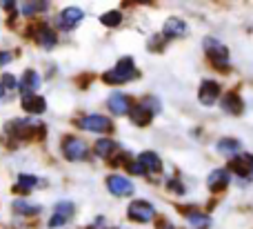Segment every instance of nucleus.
<instances>
[{
    "instance_id": "nucleus-1",
    "label": "nucleus",
    "mask_w": 253,
    "mask_h": 229,
    "mask_svg": "<svg viewBox=\"0 0 253 229\" xmlns=\"http://www.w3.org/2000/svg\"><path fill=\"white\" fill-rule=\"evenodd\" d=\"M135 76H138V71H135V65L133 60H131L129 56L120 58L118 65L114 67V69H109L102 78H105V83L109 85H120V83H129V80H133Z\"/></svg>"
},
{
    "instance_id": "nucleus-2",
    "label": "nucleus",
    "mask_w": 253,
    "mask_h": 229,
    "mask_svg": "<svg viewBox=\"0 0 253 229\" xmlns=\"http://www.w3.org/2000/svg\"><path fill=\"white\" fill-rule=\"evenodd\" d=\"M9 132L20 140H31L36 136H44V125L34 123V120H13L9 123Z\"/></svg>"
},
{
    "instance_id": "nucleus-3",
    "label": "nucleus",
    "mask_w": 253,
    "mask_h": 229,
    "mask_svg": "<svg viewBox=\"0 0 253 229\" xmlns=\"http://www.w3.org/2000/svg\"><path fill=\"white\" fill-rule=\"evenodd\" d=\"M205 51H207V56L211 58L213 67H218V69H227L229 67V49L224 47L220 40L207 38L205 40Z\"/></svg>"
},
{
    "instance_id": "nucleus-4",
    "label": "nucleus",
    "mask_w": 253,
    "mask_h": 229,
    "mask_svg": "<svg viewBox=\"0 0 253 229\" xmlns=\"http://www.w3.org/2000/svg\"><path fill=\"white\" fill-rule=\"evenodd\" d=\"M62 154H65L67 160H74V163H78V160H84L89 154V147L84 140H80V138L76 136H69L62 140Z\"/></svg>"
},
{
    "instance_id": "nucleus-5",
    "label": "nucleus",
    "mask_w": 253,
    "mask_h": 229,
    "mask_svg": "<svg viewBox=\"0 0 253 229\" xmlns=\"http://www.w3.org/2000/svg\"><path fill=\"white\" fill-rule=\"evenodd\" d=\"M126 214H129V218L135 223H149L156 216V209H153V205H149L147 200H133V203L129 205V209H126Z\"/></svg>"
},
{
    "instance_id": "nucleus-6",
    "label": "nucleus",
    "mask_w": 253,
    "mask_h": 229,
    "mask_svg": "<svg viewBox=\"0 0 253 229\" xmlns=\"http://www.w3.org/2000/svg\"><path fill=\"white\" fill-rule=\"evenodd\" d=\"M80 127L87 129V132H93V134H107L114 129L111 120L107 116H98V114H91V116H84L80 120Z\"/></svg>"
},
{
    "instance_id": "nucleus-7",
    "label": "nucleus",
    "mask_w": 253,
    "mask_h": 229,
    "mask_svg": "<svg viewBox=\"0 0 253 229\" xmlns=\"http://www.w3.org/2000/svg\"><path fill=\"white\" fill-rule=\"evenodd\" d=\"M107 189L114 196H131L133 194V183L125 176H109L107 178Z\"/></svg>"
},
{
    "instance_id": "nucleus-8",
    "label": "nucleus",
    "mask_w": 253,
    "mask_h": 229,
    "mask_svg": "<svg viewBox=\"0 0 253 229\" xmlns=\"http://www.w3.org/2000/svg\"><path fill=\"white\" fill-rule=\"evenodd\" d=\"M198 98H200L202 105H213V102L220 98V85L213 83V80H205V83L200 85Z\"/></svg>"
},
{
    "instance_id": "nucleus-9",
    "label": "nucleus",
    "mask_w": 253,
    "mask_h": 229,
    "mask_svg": "<svg viewBox=\"0 0 253 229\" xmlns=\"http://www.w3.org/2000/svg\"><path fill=\"white\" fill-rule=\"evenodd\" d=\"M83 9H78V7H67L65 11L58 16V25L62 27V29H74L76 25H78L80 20H83Z\"/></svg>"
},
{
    "instance_id": "nucleus-10",
    "label": "nucleus",
    "mask_w": 253,
    "mask_h": 229,
    "mask_svg": "<svg viewBox=\"0 0 253 229\" xmlns=\"http://www.w3.org/2000/svg\"><path fill=\"white\" fill-rule=\"evenodd\" d=\"M138 165L142 167L144 174H158L162 169V160L158 158V154H153V151H142V154L138 156Z\"/></svg>"
},
{
    "instance_id": "nucleus-11",
    "label": "nucleus",
    "mask_w": 253,
    "mask_h": 229,
    "mask_svg": "<svg viewBox=\"0 0 253 229\" xmlns=\"http://www.w3.org/2000/svg\"><path fill=\"white\" fill-rule=\"evenodd\" d=\"M71 214H74V205H71L69 200H65V203H58V205H56V212H53L51 221H49V227H60V225H65V223L71 218Z\"/></svg>"
},
{
    "instance_id": "nucleus-12",
    "label": "nucleus",
    "mask_w": 253,
    "mask_h": 229,
    "mask_svg": "<svg viewBox=\"0 0 253 229\" xmlns=\"http://www.w3.org/2000/svg\"><path fill=\"white\" fill-rule=\"evenodd\" d=\"M189 27L184 20H178V18H169V20L165 22V27H162V34H165V38H182V36H187Z\"/></svg>"
},
{
    "instance_id": "nucleus-13",
    "label": "nucleus",
    "mask_w": 253,
    "mask_h": 229,
    "mask_svg": "<svg viewBox=\"0 0 253 229\" xmlns=\"http://www.w3.org/2000/svg\"><path fill=\"white\" fill-rule=\"evenodd\" d=\"M22 109L29 114H42L47 109V102L38 93H22Z\"/></svg>"
},
{
    "instance_id": "nucleus-14",
    "label": "nucleus",
    "mask_w": 253,
    "mask_h": 229,
    "mask_svg": "<svg viewBox=\"0 0 253 229\" xmlns=\"http://www.w3.org/2000/svg\"><path fill=\"white\" fill-rule=\"evenodd\" d=\"M131 123L138 125V127H147L149 123L153 120V111L149 109L147 105H138V107H131Z\"/></svg>"
},
{
    "instance_id": "nucleus-15",
    "label": "nucleus",
    "mask_w": 253,
    "mask_h": 229,
    "mask_svg": "<svg viewBox=\"0 0 253 229\" xmlns=\"http://www.w3.org/2000/svg\"><path fill=\"white\" fill-rule=\"evenodd\" d=\"M109 109L114 111L116 116H125L131 111V100L126 93H114V96L109 98Z\"/></svg>"
},
{
    "instance_id": "nucleus-16",
    "label": "nucleus",
    "mask_w": 253,
    "mask_h": 229,
    "mask_svg": "<svg viewBox=\"0 0 253 229\" xmlns=\"http://www.w3.org/2000/svg\"><path fill=\"white\" fill-rule=\"evenodd\" d=\"M207 185H209L211 191L224 189V187L229 185V172L227 169H215V172H211L209 178H207Z\"/></svg>"
},
{
    "instance_id": "nucleus-17",
    "label": "nucleus",
    "mask_w": 253,
    "mask_h": 229,
    "mask_svg": "<svg viewBox=\"0 0 253 229\" xmlns=\"http://www.w3.org/2000/svg\"><path fill=\"white\" fill-rule=\"evenodd\" d=\"M36 40H38V45L40 47H44V49H51V47H56V34L51 31V27H47V25H40L38 29H36Z\"/></svg>"
},
{
    "instance_id": "nucleus-18",
    "label": "nucleus",
    "mask_w": 253,
    "mask_h": 229,
    "mask_svg": "<svg viewBox=\"0 0 253 229\" xmlns=\"http://www.w3.org/2000/svg\"><path fill=\"white\" fill-rule=\"evenodd\" d=\"M18 87H20L25 93H34L36 89L40 87V76L36 74V71H27L25 78H22V83H18Z\"/></svg>"
},
{
    "instance_id": "nucleus-19",
    "label": "nucleus",
    "mask_w": 253,
    "mask_h": 229,
    "mask_svg": "<svg viewBox=\"0 0 253 229\" xmlns=\"http://www.w3.org/2000/svg\"><path fill=\"white\" fill-rule=\"evenodd\" d=\"M229 169H231V172H236L238 176L247 178L251 174V163H249V158H231Z\"/></svg>"
},
{
    "instance_id": "nucleus-20",
    "label": "nucleus",
    "mask_w": 253,
    "mask_h": 229,
    "mask_svg": "<svg viewBox=\"0 0 253 229\" xmlns=\"http://www.w3.org/2000/svg\"><path fill=\"white\" fill-rule=\"evenodd\" d=\"M218 151L227 156H236L240 151V140H236V138H222V140H218Z\"/></svg>"
},
{
    "instance_id": "nucleus-21",
    "label": "nucleus",
    "mask_w": 253,
    "mask_h": 229,
    "mask_svg": "<svg viewBox=\"0 0 253 229\" xmlns=\"http://www.w3.org/2000/svg\"><path fill=\"white\" fill-rule=\"evenodd\" d=\"M116 149H118V145H116L114 140H107V138H102V140L96 142V154L100 156V158H109V156H114Z\"/></svg>"
},
{
    "instance_id": "nucleus-22",
    "label": "nucleus",
    "mask_w": 253,
    "mask_h": 229,
    "mask_svg": "<svg viewBox=\"0 0 253 229\" xmlns=\"http://www.w3.org/2000/svg\"><path fill=\"white\" fill-rule=\"evenodd\" d=\"M222 107L229 111V114H240L242 111V100L238 98V93H227L222 98Z\"/></svg>"
},
{
    "instance_id": "nucleus-23",
    "label": "nucleus",
    "mask_w": 253,
    "mask_h": 229,
    "mask_svg": "<svg viewBox=\"0 0 253 229\" xmlns=\"http://www.w3.org/2000/svg\"><path fill=\"white\" fill-rule=\"evenodd\" d=\"M36 185H38V178H36V176H27V174H20V176H18L16 187H13V191H29V189H34Z\"/></svg>"
},
{
    "instance_id": "nucleus-24",
    "label": "nucleus",
    "mask_w": 253,
    "mask_h": 229,
    "mask_svg": "<svg viewBox=\"0 0 253 229\" xmlns=\"http://www.w3.org/2000/svg\"><path fill=\"white\" fill-rule=\"evenodd\" d=\"M13 212L27 214V216H34V214L40 212V207H38V205H27L25 200H13Z\"/></svg>"
},
{
    "instance_id": "nucleus-25",
    "label": "nucleus",
    "mask_w": 253,
    "mask_h": 229,
    "mask_svg": "<svg viewBox=\"0 0 253 229\" xmlns=\"http://www.w3.org/2000/svg\"><path fill=\"white\" fill-rule=\"evenodd\" d=\"M100 22L107 25V27H118L120 22H123V13L120 11H107V13H102Z\"/></svg>"
},
{
    "instance_id": "nucleus-26",
    "label": "nucleus",
    "mask_w": 253,
    "mask_h": 229,
    "mask_svg": "<svg viewBox=\"0 0 253 229\" xmlns=\"http://www.w3.org/2000/svg\"><path fill=\"white\" fill-rule=\"evenodd\" d=\"M187 218H189V223H191V225L196 227V229H207V227H209V218H207L205 214H196V212H191Z\"/></svg>"
},
{
    "instance_id": "nucleus-27",
    "label": "nucleus",
    "mask_w": 253,
    "mask_h": 229,
    "mask_svg": "<svg viewBox=\"0 0 253 229\" xmlns=\"http://www.w3.org/2000/svg\"><path fill=\"white\" fill-rule=\"evenodd\" d=\"M47 9V2H25L22 4V13L25 16H34L38 11H44Z\"/></svg>"
},
{
    "instance_id": "nucleus-28",
    "label": "nucleus",
    "mask_w": 253,
    "mask_h": 229,
    "mask_svg": "<svg viewBox=\"0 0 253 229\" xmlns=\"http://www.w3.org/2000/svg\"><path fill=\"white\" fill-rule=\"evenodd\" d=\"M0 85H2L4 89H13V87H18L16 78H13L11 74H4V76H2V83H0Z\"/></svg>"
},
{
    "instance_id": "nucleus-29",
    "label": "nucleus",
    "mask_w": 253,
    "mask_h": 229,
    "mask_svg": "<svg viewBox=\"0 0 253 229\" xmlns=\"http://www.w3.org/2000/svg\"><path fill=\"white\" fill-rule=\"evenodd\" d=\"M9 62H11V53H9V51H0V67L9 65Z\"/></svg>"
},
{
    "instance_id": "nucleus-30",
    "label": "nucleus",
    "mask_w": 253,
    "mask_h": 229,
    "mask_svg": "<svg viewBox=\"0 0 253 229\" xmlns=\"http://www.w3.org/2000/svg\"><path fill=\"white\" fill-rule=\"evenodd\" d=\"M158 229H173V227H171L169 223H160V227H158Z\"/></svg>"
},
{
    "instance_id": "nucleus-31",
    "label": "nucleus",
    "mask_w": 253,
    "mask_h": 229,
    "mask_svg": "<svg viewBox=\"0 0 253 229\" xmlns=\"http://www.w3.org/2000/svg\"><path fill=\"white\" fill-rule=\"evenodd\" d=\"M4 96V87H2V85H0V98H2Z\"/></svg>"
},
{
    "instance_id": "nucleus-32",
    "label": "nucleus",
    "mask_w": 253,
    "mask_h": 229,
    "mask_svg": "<svg viewBox=\"0 0 253 229\" xmlns=\"http://www.w3.org/2000/svg\"><path fill=\"white\" fill-rule=\"evenodd\" d=\"M249 163H251V174H253V156H251V158H249Z\"/></svg>"
}]
</instances>
